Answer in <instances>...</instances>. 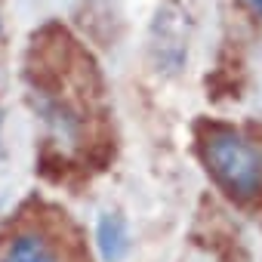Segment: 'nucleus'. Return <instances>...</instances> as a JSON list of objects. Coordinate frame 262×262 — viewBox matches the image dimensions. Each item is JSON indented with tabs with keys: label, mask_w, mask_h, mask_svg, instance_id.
Returning <instances> with one entry per match:
<instances>
[{
	"label": "nucleus",
	"mask_w": 262,
	"mask_h": 262,
	"mask_svg": "<svg viewBox=\"0 0 262 262\" xmlns=\"http://www.w3.org/2000/svg\"><path fill=\"white\" fill-rule=\"evenodd\" d=\"M198 148L207 173L216 185L241 201L262 204V151L247 136L225 123H201L198 126Z\"/></svg>",
	"instance_id": "obj_1"
},
{
	"label": "nucleus",
	"mask_w": 262,
	"mask_h": 262,
	"mask_svg": "<svg viewBox=\"0 0 262 262\" xmlns=\"http://www.w3.org/2000/svg\"><path fill=\"white\" fill-rule=\"evenodd\" d=\"M74 65V40L62 25H43L28 47V59H25V74L31 80L34 90H40L43 96H56L65 74Z\"/></svg>",
	"instance_id": "obj_2"
},
{
	"label": "nucleus",
	"mask_w": 262,
	"mask_h": 262,
	"mask_svg": "<svg viewBox=\"0 0 262 262\" xmlns=\"http://www.w3.org/2000/svg\"><path fill=\"white\" fill-rule=\"evenodd\" d=\"M129 225L120 213H102L96 219V250L102 262H123L129 256Z\"/></svg>",
	"instance_id": "obj_3"
},
{
	"label": "nucleus",
	"mask_w": 262,
	"mask_h": 262,
	"mask_svg": "<svg viewBox=\"0 0 262 262\" xmlns=\"http://www.w3.org/2000/svg\"><path fill=\"white\" fill-rule=\"evenodd\" d=\"M4 262H56V256L37 234H19L7 247Z\"/></svg>",
	"instance_id": "obj_4"
},
{
	"label": "nucleus",
	"mask_w": 262,
	"mask_h": 262,
	"mask_svg": "<svg viewBox=\"0 0 262 262\" xmlns=\"http://www.w3.org/2000/svg\"><path fill=\"white\" fill-rule=\"evenodd\" d=\"M37 170H40L47 179H53V182H68V179L77 173V167H74L68 158H62V155H56V151H50V148L40 155Z\"/></svg>",
	"instance_id": "obj_5"
},
{
	"label": "nucleus",
	"mask_w": 262,
	"mask_h": 262,
	"mask_svg": "<svg viewBox=\"0 0 262 262\" xmlns=\"http://www.w3.org/2000/svg\"><path fill=\"white\" fill-rule=\"evenodd\" d=\"M7 158V145H4V108H0V161Z\"/></svg>",
	"instance_id": "obj_6"
},
{
	"label": "nucleus",
	"mask_w": 262,
	"mask_h": 262,
	"mask_svg": "<svg viewBox=\"0 0 262 262\" xmlns=\"http://www.w3.org/2000/svg\"><path fill=\"white\" fill-rule=\"evenodd\" d=\"M244 4H247V7H250L256 16H262V0H244Z\"/></svg>",
	"instance_id": "obj_7"
}]
</instances>
